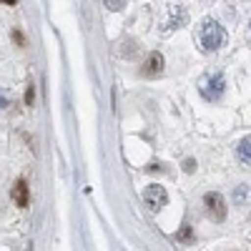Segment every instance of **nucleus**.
Here are the masks:
<instances>
[{
    "instance_id": "obj_1",
    "label": "nucleus",
    "mask_w": 251,
    "mask_h": 251,
    "mask_svg": "<svg viewBox=\"0 0 251 251\" xmlns=\"http://www.w3.org/2000/svg\"><path fill=\"white\" fill-rule=\"evenodd\" d=\"M199 43L203 53H214L226 46V30L216 20H203V25L199 28Z\"/></svg>"
},
{
    "instance_id": "obj_2",
    "label": "nucleus",
    "mask_w": 251,
    "mask_h": 251,
    "mask_svg": "<svg viewBox=\"0 0 251 251\" xmlns=\"http://www.w3.org/2000/svg\"><path fill=\"white\" fill-rule=\"evenodd\" d=\"M199 91H201V96L206 98V100H219L221 96H224V91H226V80H224V75L221 73H211V75H203L201 80H199Z\"/></svg>"
},
{
    "instance_id": "obj_3",
    "label": "nucleus",
    "mask_w": 251,
    "mask_h": 251,
    "mask_svg": "<svg viewBox=\"0 0 251 251\" xmlns=\"http://www.w3.org/2000/svg\"><path fill=\"white\" fill-rule=\"evenodd\" d=\"M203 208H206V216L211 221H216V224L226 221V199H224V194L208 191L203 196Z\"/></svg>"
},
{
    "instance_id": "obj_4",
    "label": "nucleus",
    "mask_w": 251,
    "mask_h": 251,
    "mask_svg": "<svg viewBox=\"0 0 251 251\" xmlns=\"http://www.w3.org/2000/svg\"><path fill=\"white\" fill-rule=\"evenodd\" d=\"M143 201L149 208H153V211H161V208L169 203V194H166L163 186L151 183V186H146V191H143Z\"/></svg>"
},
{
    "instance_id": "obj_5",
    "label": "nucleus",
    "mask_w": 251,
    "mask_h": 251,
    "mask_svg": "<svg viewBox=\"0 0 251 251\" xmlns=\"http://www.w3.org/2000/svg\"><path fill=\"white\" fill-rule=\"evenodd\" d=\"M141 73H143L146 78H156V75H161V73H163V55H161V53H151L149 58H146Z\"/></svg>"
},
{
    "instance_id": "obj_6",
    "label": "nucleus",
    "mask_w": 251,
    "mask_h": 251,
    "mask_svg": "<svg viewBox=\"0 0 251 251\" xmlns=\"http://www.w3.org/2000/svg\"><path fill=\"white\" fill-rule=\"evenodd\" d=\"M236 158L241 166H246V169H251V136L241 138L239 146H236Z\"/></svg>"
},
{
    "instance_id": "obj_7",
    "label": "nucleus",
    "mask_w": 251,
    "mask_h": 251,
    "mask_svg": "<svg viewBox=\"0 0 251 251\" xmlns=\"http://www.w3.org/2000/svg\"><path fill=\"white\" fill-rule=\"evenodd\" d=\"M13 199H15V203H18L20 208H25V206H28V186H25V181H18V183H15V188H13Z\"/></svg>"
},
{
    "instance_id": "obj_8",
    "label": "nucleus",
    "mask_w": 251,
    "mask_h": 251,
    "mask_svg": "<svg viewBox=\"0 0 251 251\" xmlns=\"http://www.w3.org/2000/svg\"><path fill=\"white\" fill-rule=\"evenodd\" d=\"M249 196H251L249 186H236V191H234V201H236V203H244Z\"/></svg>"
},
{
    "instance_id": "obj_9",
    "label": "nucleus",
    "mask_w": 251,
    "mask_h": 251,
    "mask_svg": "<svg viewBox=\"0 0 251 251\" xmlns=\"http://www.w3.org/2000/svg\"><path fill=\"white\" fill-rule=\"evenodd\" d=\"M126 3H128V0H106V8L108 10H123Z\"/></svg>"
},
{
    "instance_id": "obj_10",
    "label": "nucleus",
    "mask_w": 251,
    "mask_h": 251,
    "mask_svg": "<svg viewBox=\"0 0 251 251\" xmlns=\"http://www.w3.org/2000/svg\"><path fill=\"white\" fill-rule=\"evenodd\" d=\"M176 239H178V241H191V226H183L181 231L176 234Z\"/></svg>"
},
{
    "instance_id": "obj_11",
    "label": "nucleus",
    "mask_w": 251,
    "mask_h": 251,
    "mask_svg": "<svg viewBox=\"0 0 251 251\" xmlns=\"http://www.w3.org/2000/svg\"><path fill=\"white\" fill-rule=\"evenodd\" d=\"M183 171H186V174H194V171H196V161H194V158H186V161H183Z\"/></svg>"
},
{
    "instance_id": "obj_12",
    "label": "nucleus",
    "mask_w": 251,
    "mask_h": 251,
    "mask_svg": "<svg viewBox=\"0 0 251 251\" xmlns=\"http://www.w3.org/2000/svg\"><path fill=\"white\" fill-rule=\"evenodd\" d=\"M5 106H8V100H5V96H3V93H0V111H3Z\"/></svg>"
},
{
    "instance_id": "obj_13",
    "label": "nucleus",
    "mask_w": 251,
    "mask_h": 251,
    "mask_svg": "<svg viewBox=\"0 0 251 251\" xmlns=\"http://www.w3.org/2000/svg\"><path fill=\"white\" fill-rule=\"evenodd\" d=\"M0 3H5V5H15V0H0Z\"/></svg>"
},
{
    "instance_id": "obj_14",
    "label": "nucleus",
    "mask_w": 251,
    "mask_h": 251,
    "mask_svg": "<svg viewBox=\"0 0 251 251\" xmlns=\"http://www.w3.org/2000/svg\"><path fill=\"white\" fill-rule=\"evenodd\" d=\"M249 30H251V23H249Z\"/></svg>"
}]
</instances>
